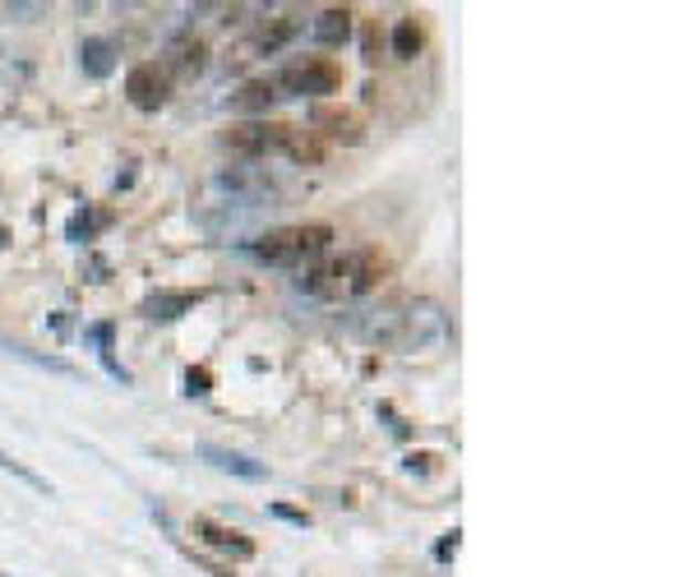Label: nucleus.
<instances>
[{"label": "nucleus", "mask_w": 693, "mask_h": 577, "mask_svg": "<svg viewBox=\"0 0 693 577\" xmlns=\"http://www.w3.org/2000/svg\"><path fill=\"white\" fill-rule=\"evenodd\" d=\"M458 545H462V532L453 527V532H449V536H444L440 545H434V559H440V564H449V559L458 555Z\"/></svg>", "instance_id": "nucleus-25"}, {"label": "nucleus", "mask_w": 693, "mask_h": 577, "mask_svg": "<svg viewBox=\"0 0 693 577\" xmlns=\"http://www.w3.org/2000/svg\"><path fill=\"white\" fill-rule=\"evenodd\" d=\"M199 301H203V292H190V286H158V292L139 305V314L153 324H171V319H181V314H190Z\"/></svg>", "instance_id": "nucleus-6"}, {"label": "nucleus", "mask_w": 693, "mask_h": 577, "mask_svg": "<svg viewBox=\"0 0 693 577\" xmlns=\"http://www.w3.org/2000/svg\"><path fill=\"white\" fill-rule=\"evenodd\" d=\"M80 65H84L88 78H107V74L116 70V46H112V38H84Z\"/></svg>", "instance_id": "nucleus-16"}, {"label": "nucleus", "mask_w": 693, "mask_h": 577, "mask_svg": "<svg viewBox=\"0 0 693 577\" xmlns=\"http://www.w3.org/2000/svg\"><path fill=\"white\" fill-rule=\"evenodd\" d=\"M199 564H203V568H209V573H213V577H237V573H231V568H227V564H213V559H199Z\"/></svg>", "instance_id": "nucleus-26"}, {"label": "nucleus", "mask_w": 693, "mask_h": 577, "mask_svg": "<svg viewBox=\"0 0 693 577\" xmlns=\"http://www.w3.org/2000/svg\"><path fill=\"white\" fill-rule=\"evenodd\" d=\"M269 517H277V522H292V527H301V532L315 522L311 513H305V508H296V504H269Z\"/></svg>", "instance_id": "nucleus-22"}, {"label": "nucleus", "mask_w": 693, "mask_h": 577, "mask_svg": "<svg viewBox=\"0 0 693 577\" xmlns=\"http://www.w3.org/2000/svg\"><path fill=\"white\" fill-rule=\"evenodd\" d=\"M389 273V259H384L379 245H366L351 254V273H347V296H370L375 286Z\"/></svg>", "instance_id": "nucleus-7"}, {"label": "nucleus", "mask_w": 693, "mask_h": 577, "mask_svg": "<svg viewBox=\"0 0 693 577\" xmlns=\"http://www.w3.org/2000/svg\"><path fill=\"white\" fill-rule=\"evenodd\" d=\"M296 33H301V14H287L282 23H273V29H264L260 38H254V51H260V56H269V51L287 46V42H292Z\"/></svg>", "instance_id": "nucleus-17"}, {"label": "nucleus", "mask_w": 693, "mask_h": 577, "mask_svg": "<svg viewBox=\"0 0 693 577\" xmlns=\"http://www.w3.org/2000/svg\"><path fill=\"white\" fill-rule=\"evenodd\" d=\"M190 536H195L203 549H213V555H227V559H237V564H245V559L260 555V545H254L245 532L227 527V522H218V517H209V513L190 517Z\"/></svg>", "instance_id": "nucleus-4"}, {"label": "nucleus", "mask_w": 693, "mask_h": 577, "mask_svg": "<svg viewBox=\"0 0 693 577\" xmlns=\"http://www.w3.org/2000/svg\"><path fill=\"white\" fill-rule=\"evenodd\" d=\"M203 65H209V46H203L199 38H176L171 51H167V61H162L167 74H181V78L203 74Z\"/></svg>", "instance_id": "nucleus-11"}, {"label": "nucleus", "mask_w": 693, "mask_h": 577, "mask_svg": "<svg viewBox=\"0 0 693 577\" xmlns=\"http://www.w3.org/2000/svg\"><path fill=\"white\" fill-rule=\"evenodd\" d=\"M351 10L347 6H328V10H319L315 14V23H311V29H315V42L319 46H343L347 38H351Z\"/></svg>", "instance_id": "nucleus-13"}, {"label": "nucleus", "mask_w": 693, "mask_h": 577, "mask_svg": "<svg viewBox=\"0 0 693 577\" xmlns=\"http://www.w3.org/2000/svg\"><path fill=\"white\" fill-rule=\"evenodd\" d=\"M379 46H384L379 23H375V19H366V29H361V56H366V61H379Z\"/></svg>", "instance_id": "nucleus-23"}, {"label": "nucleus", "mask_w": 693, "mask_h": 577, "mask_svg": "<svg viewBox=\"0 0 693 577\" xmlns=\"http://www.w3.org/2000/svg\"><path fill=\"white\" fill-rule=\"evenodd\" d=\"M282 148H287V153L296 157V162H319V157H324L319 144H315L311 135H305V129H296V125L287 129V144H282Z\"/></svg>", "instance_id": "nucleus-20"}, {"label": "nucleus", "mask_w": 693, "mask_h": 577, "mask_svg": "<svg viewBox=\"0 0 693 577\" xmlns=\"http://www.w3.org/2000/svg\"><path fill=\"white\" fill-rule=\"evenodd\" d=\"M199 458L209 462V466H218V471H227V476H241V481H264L269 476L264 462H254L245 453H231V449H218V443H203Z\"/></svg>", "instance_id": "nucleus-10"}, {"label": "nucleus", "mask_w": 693, "mask_h": 577, "mask_svg": "<svg viewBox=\"0 0 693 577\" xmlns=\"http://www.w3.org/2000/svg\"><path fill=\"white\" fill-rule=\"evenodd\" d=\"M273 88L277 97H328L343 88V65H333L328 56H301L273 74Z\"/></svg>", "instance_id": "nucleus-2"}, {"label": "nucleus", "mask_w": 693, "mask_h": 577, "mask_svg": "<svg viewBox=\"0 0 693 577\" xmlns=\"http://www.w3.org/2000/svg\"><path fill=\"white\" fill-rule=\"evenodd\" d=\"M186 392H190V398H209V392H213V370H209V365H190V370H186Z\"/></svg>", "instance_id": "nucleus-21"}, {"label": "nucleus", "mask_w": 693, "mask_h": 577, "mask_svg": "<svg viewBox=\"0 0 693 577\" xmlns=\"http://www.w3.org/2000/svg\"><path fill=\"white\" fill-rule=\"evenodd\" d=\"M0 471H10V476H19V481L29 485V490H38V494H46V500H51V481H46V476H38L33 466H23L19 458H10L6 449H0Z\"/></svg>", "instance_id": "nucleus-19"}, {"label": "nucleus", "mask_w": 693, "mask_h": 577, "mask_svg": "<svg viewBox=\"0 0 693 577\" xmlns=\"http://www.w3.org/2000/svg\"><path fill=\"white\" fill-rule=\"evenodd\" d=\"M412 476H430V471H440V453H407V462H402Z\"/></svg>", "instance_id": "nucleus-24"}, {"label": "nucleus", "mask_w": 693, "mask_h": 577, "mask_svg": "<svg viewBox=\"0 0 693 577\" xmlns=\"http://www.w3.org/2000/svg\"><path fill=\"white\" fill-rule=\"evenodd\" d=\"M125 97L139 112H162L171 97V74L158 61H139L130 74H125Z\"/></svg>", "instance_id": "nucleus-5"}, {"label": "nucleus", "mask_w": 693, "mask_h": 577, "mask_svg": "<svg viewBox=\"0 0 693 577\" xmlns=\"http://www.w3.org/2000/svg\"><path fill=\"white\" fill-rule=\"evenodd\" d=\"M287 129L292 125H282V120H231L227 125V135H222V148L227 153H237V157H264L273 148L287 144Z\"/></svg>", "instance_id": "nucleus-3"}, {"label": "nucleus", "mask_w": 693, "mask_h": 577, "mask_svg": "<svg viewBox=\"0 0 693 577\" xmlns=\"http://www.w3.org/2000/svg\"><path fill=\"white\" fill-rule=\"evenodd\" d=\"M347 273H351V254H343V259H324L319 269H311L301 277V286L311 296H324V301H338V296H347Z\"/></svg>", "instance_id": "nucleus-8"}, {"label": "nucleus", "mask_w": 693, "mask_h": 577, "mask_svg": "<svg viewBox=\"0 0 693 577\" xmlns=\"http://www.w3.org/2000/svg\"><path fill=\"white\" fill-rule=\"evenodd\" d=\"M112 208H80L70 222H65V241H74V245H88L97 231H107L112 227Z\"/></svg>", "instance_id": "nucleus-14"}, {"label": "nucleus", "mask_w": 693, "mask_h": 577, "mask_svg": "<svg viewBox=\"0 0 693 577\" xmlns=\"http://www.w3.org/2000/svg\"><path fill=\"white\" fill-rule=\"evenodd\" d=\"M421 46H426V29L417 23V14H402L393 23V38H389V51L398 61H417L421 56Z\"/></svg>", "instance_id": "nucleus-15"}, {"label": "nucleus", "mask_w": 693, "mask_h": 577, "mask_svg": "<svg viewBox=\"0 0 693 577\" xmlns=\"http://www.w3.org/2000/svg\"><path fill=\"white\" fill-rule=\"evenodd\" d=\"M273 102H277L273 78H250V84H245L237 97H231V112H241L245 120H264Z\"/></svg>", "instance_id": "nucleus-12"}, {"label": "nucleus", "mask_w": 693, "mask_h": 577, "mask_svg": "<svg viewBox=\"0 0 693 577\" xmlns=\"http://www.w3.org/2000/svg\"><path fill=\"white\" fill-rule=\"evenodd\" d=\"M315 129H324L333 144H361L366 139V120L356 116L351 107H319L315 112Z\"/></svg>", "instance_id": "nucleus-9"}, {"label": "nucleus", "mask_w": 693, "mask_h": 577, "mask_svg": "<svg viewBox=\"0 0 693 577\" xmlns=\"http://www.w3.org/2000/svg\"><path fill=\"white\" fill-rule=\"evenodd\" d=\"M333 245V227L328 222H301V227H277L269 235L254 241V259L264 264H305V259H319Z\"/></svg>", "instance_id": "nucleus-1"}, {"label": "nucleus", "mask_w": 693, "mask_h": 577, "mask_svg": "<svg viewBox=\"0 0 693 577\" xmlns=\"http://www.w3.org/2000/svg\"><path fill=\"white\" fill-rule=\"evenodd\" d=\"M112 324H93V328H84V337H88V343H97V356H102V365H107V370L120 379V384H130V370H120V365H116V356H112Z\"/></svg>", "instance_id": "nucleus-18"}]
</instances>
